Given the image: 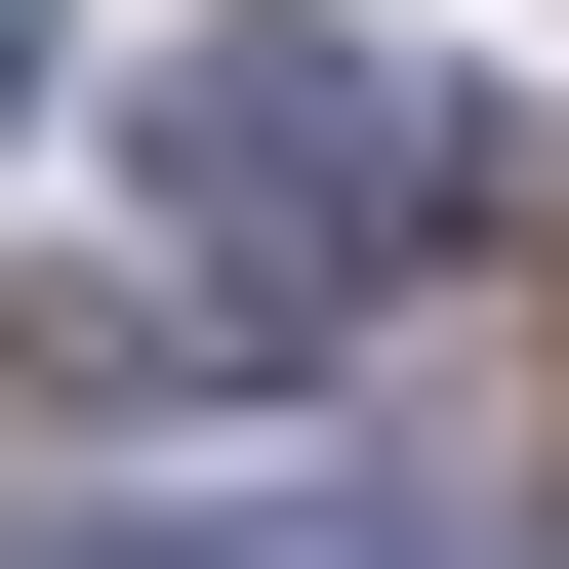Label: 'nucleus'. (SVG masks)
Wrapping results in <instances>:
<instances>
[{"label":"nucleus","instance_id":"obj_1","mask_svg":"<svg viewBox=\"0 0 569 569\" xmlns=\"http://www.w3.org/2000/svg\"><path fill=\"white\" fill-rule=\"evenodd\" d=\"M122 163H163V284H122V367H284V326H367V284L448 244V163H488V122H407L326 0H244V41L122 122Z\"/></svg>","mask_w":569,"mask_h":569},{"label":"nucleus","instance_id":"obj_2","mask_svg":"<svg viewBox=\"0 0 569 569\" xmlns=\"http://www.w3.org/2000/svg\"><path fill=\"white\" fill-rule=\"evenodd\" d=\"M0 122H41V0H0Z\"/></svg>","mask_w":569,"mask_h":569}]
</instances>
